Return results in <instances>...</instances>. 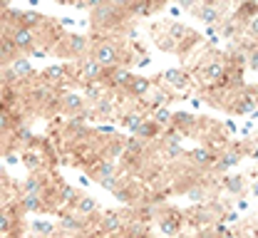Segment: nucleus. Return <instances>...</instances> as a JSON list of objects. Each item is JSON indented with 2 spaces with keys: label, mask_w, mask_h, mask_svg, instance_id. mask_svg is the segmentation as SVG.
<instances>
[{
  "label": "nucleus",
  "mask_w": 258,
  "mask_h": 238,
  "mask_svg": "<svg viewBox=\"0 0 258 238\" xmlns=\"http://www.w3.org/2000/svg\"><path fill=\"white\" fill-rule=\"evenodd\" d=\"M109 77H112V85L114 87H127L129 80H132V74H129L127 67H109Z\"/></svg>",
  "instance_id": "9"
},
{
  "label": "nucleus",
  "mask_w": 258,
  "mask_h": 238,
  "mask_svg": "<svg viewBox=\"0 0 258 238\" xmlns=\"http://www.w3.org/2000/svg\"><path fill=\"white\" fill-rule=\"evenodd\" d=\"M90 47V40L85 35H70L67 37V52L70 55H82Z\"/></svg>",
  "instance_id": "8"
},
{
  "label": "nucleus",
  "mask_w": 258,
  "mask_h": 238,
  "mask_svg": "<svg viewBox=\"0 0 258 238\" xmlns=\"http://www.w3.org/2000/svg\"><path fill=\"white\" fill-rule=\"evenodd\" d=\"M42 23H45V18L40 13H23V20H20V25H25V28H37Z\"/></svg>",
  "instance_id": "23"
},
{
  "label": "nucleus",
  "mask_w": 258,
  "mask_h": 238,
  "mask_svg": "<svg viewBox=\"0 0 258 238\" xmlns=\"http://www.w3.org/2000/svg\"><path fill=\"white\" fill-rule=\"evenodd\" d=\"M226 189H228L231 194H238V191L243 189V181H241V176H231V179H226Z\"/></svg>",
  "instance_id": "30"
},
{
  "label": "nucleus",
  "mask_w": 258,
  "mask_h": 238,
  "mask_svg": "<svg viewBox=\"0 0 258 238\" xmlns=\"http://www.w3.org/2000/svg\"><path fill=\"white\" fill-rule=\"evenodd\" d=\"M179 5H181V8H191L194 0H179Z\"/></svg>",
  "instance_id": "47"
},
{
  "label": "nucleus",
  "mask_w": 258,
  "mask_h": 238,
  "mask_svg": "<svg viewBox=\"0 0 258 238\" xmlns=\"http://www.w3.org/2000/svg\"><path fill=\"white\" fill-rule=\"evenodd\" d=\"M204 74H206L209 82H224L226 80V67L221 65V62H211L209 67L204 69Z\"/></svg>",
  "instance_id": "12"
},
{
  "label": "nucleus",
  "mask_w": 258,
  "mask_h": 238,
  "mask_svg": "<svg viewBox=\"0 0 258 238\" xmlns=\"http://www.w3.org/2000/svg\"><path fill=\"white\" fill-rule=\"evenodd\" d=\"M60 228L72 231V233H80V231L85 228V221H82V218H75V216H62V218H60Z\"/></svg>",
  "instance_id": "16"
},
{
  "label": "nucleus",
  "mask_w": 258,
  "mask_h": 238,
  "mask_svg": "<svg viewBox=\"0 0 258 238\" xmlns=\"http://www.w3.org/2000/svg\"><path fill=\"white\" fill-rule=\"evenodd\" d=\"M191 159L196 162V164H211V162H214V154L206 151V149H194Z\"/></svg>",
  "instance_id": "26"
},
{
  "label": "nucleus",
  "mask_w": 258,
  "mask_h": 238,
  "mask_svg": "<svg viewBox=\"0 0 258 238\" xmlns=\"http://www.w3.org/2000/svg\"><path fill=\"white\" fill-rule=\"evenodd\" d=\"M127 151H142V139H129L127 141Z\"/></svg>",
  "instance_id": "38"
},
{
  "label": "nucleus",
  "mask_w": 258,
  "mask_h": 238,
  "mask_svg": "<svg viewBox=\"0 0 258 238\" xmlns=\"http://www.w3.org/2000/svg\"><path fill=\"white\" fill-rule=\"evenodd\" d=\"M233 164H238V154H226L224 159H221V167H224V169L233 167Z\"/></svg>",
  "instance_id": "36"
},
{
  "label": "nucleus",
  "mask_w": 258,
  "mask_h": 238,
  "mask_svg": "<svg viewBox=\"0 0 258 238\" xmlns=\"http://www.w3.org/2000/svg\"><path fill=\"white\" fill-rule=\"evenodd\" d=\"M253 156H256V159H258V149H256V151H253Z\"/></svg>",
  "instance_id": "52"
},
{
  "label": "nucleus",
  "mask_w": 258,
  "mask_h": 238,
  "mask_svg": "<svg viewBox=\"0 0 258 238\" xmlns=\"http://www.w3.org/2000/svg\"><path fill=\"white\" fill-rule=\"evenodd\" d=\"M164 80H166L171 87H176V90H184V87L189 85V80H186V74H184L181 69H169V72H164Z\"/></svg>",
  "instance_id": "10"
},
{
  "label": "nucleus",
  "mask_w": 258,
  "mask_h": 238,
  "mask_svg": "<svg viewBox=\"0 0 258 238\" xmlns=\"http://www.w3.org/2000/svg\"><path fill=\"white\" fill-rule=\"evenodd\" d=\"M95 60L104 69L117 67V65H119V50H117V45H112V42H102V45L95 50Z\"/></svg>",
  "instance_id": "1"
},
{
  "label": "nucleus",
  "mask_w": 258,
  "mask_h": 238,
  "mask_svg": "<svg viewBox=\"0 0 258 238\" xmlns=\"http://www.w3.org/2000/svg\"><path fill=\"white\" fill-rule=\"evenodd\" d=\"M87 238H99V236H87Z\"/></svg>",
  "instance_id": "53"
},
{
  "label": "nucleus",
  "mask_w": 258,
  "mask_h": 238,
  "mask_svg": "<svg viewBox=\"0 0 258 238\" xmlns=\"http://www.w3.org/2000/svg\"><path fill=\"white\" fill-rule=\"evenodd\" d=\"M154 134H157V122H152V119H144V122L137 127V132H134V136L142 139V141H144V139H152Z\"/></svg>",
  "instance_id": "15"
},
{
  "label": "nucleus",
  "mask_w": 258,
  "mask_h": 238,
  "mask_svg": "<svg viewBox=\"0 0 258 238\" xmlns=\"http://www.w3.org/2000/svg\"><path fill=\"white\" fill-rule=\"evenodd\" d=\"M102 3H107V0H85V5H87V8H92V10H95L97 5H102Z\"/></svg>",
  "instance_id": "44"
},
{
  "label": "nucleus",
  "mask_w": 258,
  "mask_h": 238,
  "mask_svg": "<svg viewBox=\"0 0 258 238\" xmlns=\"http://www.w3.org/2000/svg\"><path fill=\"white\" fill-rule=\"evenodd\" d=\"M171 122H176V124H181V127H184V124H189V122H191V117H189V114H184V112H179V114H174V117H171Z\"/></svg>",
  "instance_id": "37"
},
{
  "label": "nucleus",
  "mask_w": 258,
  "mask_h": 238,
  "mask_svg": "<svg viewBox=\"0 0 258 238\" xmlns=\"http://www.w3.org/2000/svg\"><path fill=\"white\" fill-rule=\"evenodd\" d=\"M176 228H179V221H176V218H164V221H161V231H164V233L174 236Z\"/></svg>",
  "instance_id": "31"
},
{
  "label": "nucleus",
  "mask_w": 258,
  "mask_h": 238,
  "mask_svg": "<svg viewBox=\"0 0 258 238\" xmlns=\"http://www.w3.org/2000/svg\"><path fill=\"white\" fill-rule=\"evenodd\" d=\"M5 162H8V164H18V156H15V154H8Z\"/></svg>",
  "instance_id": "46"
},
{
  "label": "nucleus",
  "mask_w": 258,
  "mask_h": 238,
  "mask_svg": "<svg viewBox=\"0 0 258 238\" xmlns=\"http://www.w3.org/2000/svg\"><path fill=\"white\" fill-rule=\"evenodd\" d=\"M142 122H144V117H142L139 112H129L127 117H124V127H127V129L132 132V134L137 132V127H139Z\"/></svg>",
  "instance_id": "24"
},
{
  "label": "nucleus",
  "mask_w": 258,
  "mask_h": 238,
  "mask_svg": "<svg viewBox=\"0 0 258 238\" xmlns=\"http://www.w3.org/2000/svg\"><path fill=\"white\" fill-rule=\"evenodd\" d=\"M62 107L67 109V112H82L85 109V100L80 97V95H75V92H70V95H64L62 97Z\"/></svg>",
  "instance_id": "13"
},
{
  "label": "nucleus",
  "mask_w": 258,
  "mask_h": 238,
  "mask_svg": "<svg viewBox=\"0 0 258 238\" xmlns=\"http://www.w3.org/2000/svg\"><path fill=\"white\" fill-rule=\"evenodd\" d=\"M117 18H119V8H114L109 0H107V3H102V5H97L95 15H92L95 25H109V23H114Z\"/></svg>",
  "instance_id": "2"
},
{
  "label": "nucleus",
  "mask_w": 258,
  "mask_h": 238,
  "mask_svg": "<svg viewBox=\"0 0 258 238\" xmlns=\"http://www.w3.org/2000/svg\"><path fill=\"white\" fill-rule=\"evenodd\" d=\"M99 226H102L104 233H119V231H122V218H119V213L112 211V213H104V216H102Z\"/></svg>",
  "instance_id": "7"
},
{
  "label": "nucleus",
  "mask_w": 258,
  "mask_h": 238,
  "mask_svg": "<svg viewBox=\"0 0 258 238\" xmlns=\"http://www.w3.org/2000/svg\"><path fill=\"white\" fill-rule=\"evenodd\" d=\"M45 77H47V82H62L64 77H67V67L52 65L50 69H45Z\"/></svg>",
  "instance_id": "19"
},
{
  "label": "nucleus",
  "mask_w": 258,
  "mask_h": 238,
  "mask_svg": "<svg viewBox=\"0 0 258 238\" xmlns=\"http://www.w3.org/2000/svg\"><path fill=\"white\" fill-rule=\"evenodd\" d=\"M109 3H112L114 8H129V5H132L134 0H109Z\"/></svg>",
  "instance_id": "40"
},
{
  "label": "nucleus",
  "mask_w": 258,
  "mask_h": 238,
  "mask_svg": "<svg viewBox=\"0 0 258 238\" xmlns=\"http://www.w3.org/2000/svg\"><path fill=\"white\" fill-rule=\"evenodd\" d=\"M171 117H174V114H171L166 107H157V109H154V122H157V124H171Z\"/></svg>",
  "instance_id": "27"
},
{
  "label": "nucleus",
  "mask_w": 258,
  "mask_h": 238,
  "mask_svg": "<svg viewBox=\"0 0 258 238\" xmlns=\"http://www.w3.org/2000/svg\"><path fill=\"white\" fill-rule=\"evenodd\" d=\"M221 238H233V236H231V233H226V236H221Z\"/></svg>",
  "instance_id": "51"
},
{
  "label": "nucleus",
  "mask_w": 258,
  "mask_h": 238,
  "mask_svg": "<svg viewBox=\"0 0 258 238\" xmlns=\"http://www.w3.org/2000/svg\"><path fill=\"white\" fill-rule=\"evenodd\" d=\"M77 199H80V191H77L75 186H60V201H62V204L75 206Z\"/></svg>",
  "instance_id": "17"
},
{
  "label": "nucleus",
  "mask_w": 258,
  "mask_h": 238,
  "mask_svg": "<svg viewBox=\"0 0 258 238\" xmlns=\"http://www.w3.org/2000/svg\"><path fill=\"white\" fill-rule=\"evenodd\" d=\"M23 208H25V211H42L45 206H42L40 194H25V199H23Z\"/></svg>",
  "instance_id": "18"
},
{
  "label": "nucleus",
  "mask_w": 258,
  "mask_h": 238,
  "mask_svg": "<svg viewBox=\"0 0 258 238\" xmlns=\"http://www.w3.org/2000/svg\"><path fill=\"white\" fill-rule=\"evenodd\" d=\"M99 132H102V134H114V127H112V124H102Z\"/></svg>",
  "instance_id": "42"
},
{
  "label": "nucleus",
  "mask_w": 258,
  "mask_h": 238,
  "mask_svg": "<svg viewBox=\"0 0 258 238\" xmlns=\"http://www.w3.org/2000/svg\"><path fill=\"white\" fill-rule=\"evenodd\" d=\"M226 221H228V223H236V221H238V213H236V211H233V213H228V216H226Z\"/></svg>",
  "instance_id": "45"
},
{
  "label": "nucleus",
  "mask_w": 258,
  "mask_h": 238,
  "mask_svg": "<svg viewBox=\"0 0 258 238\" xmlns=\"http://www.w3.org/2000/svg\"><path fill=\"white\" fill-rule=\"evenodd\" d=\"M18 136H20L23 141H30V139H32V134L28 132V129H20V132H18Z\"/></svg>",
  "instance_id": "43"
},
{
  "label": "nucleus",
  "mask_w": 258,
  "mask_h": 238,
  "mask_svg": "<svg viewBox=\"0 0 258 238\" xmlns=\"http://www.w3.org/2000/svg\"><path fill=\"white\" fill-rule=\"evenodd\" d=\"M248 30H251L253 35H258V15H256V18H251V20H248Z\"/></svg>",
  "instance_id": "41"
},
{
  "label": "nucleus",
  "mask_w": 258,
  "mask_h": 238,
  "mask_svg": "<svg viewBox=\"0 0 258 238\" xmlns=\"http://www.w3.org/2000/svg\"><path fill=\"white\" fill-rule=\"evenodd\" d=\"M18 52H20V50L15 47V42H13L10 37H3V40H0V62H5V60H15Z\"/></svg>",
  "instance_id": "11"
},
{
  "label": "nucleus",
  "mask_w": 258,
  "mask_h": 238,
  "mask_svg": "<svg viewBox=\"0 0 258 238\" xmlns=\"http://www.w3.org/2000/svg\"><path fill=\"white\" fill-rule=\"evenodd\" d=\"M104 74V67L97 62L95 57L92 60H82V74H80V82H99Z\"/></svg>",
  "instance_id": "4"
},
{
  "label": "nucleus",
  "mask_w": 258,
  "mask_h": 238,
  "mask_svg": "<svg viewBox=\"0 0 258 238\" xmlns=\"http://www.w3.org/2000/svg\"><path fill=\"white\" fill-rule=\"evenodd\" d=\"M251 67H256V69H258V52L253 55V57H251Z\"/></svg>",
  "instance_id": "48"
},
{
  "label": "nucleus",
  "mask_w": 258,
  "mask_h": 238,
  "mask_svg": "<svg viewBox=\"0 0 258 238\" xmlns=\"http://www.w3.org/2000/svg\"><path fill=\"white\" fill-rule=\"evenodd\" d=\"M23 164H25L30 171H37L42 167V159H40L37 151H28V154H23Z\"/></svg>",
  "instance_id": "22"
},
{
  "label": "nucleus",
  "mask_w": 258,
  "mask_h": 238,
  "mask_svg": "<svg viewBox=\"0 0 258 238\" xmlns=\"http://www.w3.org/2000/svg\"><path fill=\"white\" fill-rule=\"evenodd\" d=\"M99 184H102L104 189H109V191H114V189H117L114 174H99Z\"/></svg>",
  "instance_id": "32"
},
{
  "label": "nucleus",
  "mask_w": 258,
  "mask_h": 238,
  "mask_svg": "<svg viewBox=\"0 0 258 238\" xmlns=\"http://www.w3.org/2000/svg\"><path fill=\"white\" fill-rule=\"evenodd\" d=\"M75 208H77L80 216H90V213H95L97 211V201L92 199V196H80L77 204H75Z\"/></svg>",
  "instance_id": "14"
},
{
  "label": "nucleus",
  "mask_w": 258,
  "mask_h": 238,
  "mask_svg": "<svg viewBox=\"0 0 258 238\" xmlns=\"http://www.w3.org/2000/svg\"><path fill=\"white\" fill-rule=\"evenodd\" d=\"M10 40L15 42L18 50H32V45H35V33H32V28L18 25V28L13 30V35H10Z\"/></svg>",
  "instance_id": "3"
},
{
  "label": "nucleus",
  "mask_w": 258,
  "mask_h": 238,
  "mask_svg": "<svg viewBox=\"0 0 258 238\" xmlns=\"http://www.w3.org/2000/svg\"><path fill=\"white\" fill-rule=\"evenodd\" d=\"M184 37H191V33L181 23H171L169 25V40H184Z\"/></svg>",
  "instance_id": "20"
},
{
  "label": "nucleus",
  "mask_w": 258,
  "mask_h": 238,
  "mask_svg": "<svg viewBox=\"0 0 258 238\" xmlns=\"http://www.w3.org/2000/svg\"><path fill=\"white\" fill-rule=\"evenodd\" d=\"M0 151H3V132H0Z\"/></svg>",
  "instance_id": "50"
},
{
  "label": "nucleus",
  "mask_w": 258,
  "mask_h": 238,
  "mask_svg": "<svg viewBox=\"0 0 258 238\" xmlns=\"http://www.w3.org/2000/svg\"><path fill=\"white\" fill-rule=\"evenodd\" d=\"M87 97H90L92 102H97V100L102 97V87H99L97 82H87Z\"/></svg>",
  "instance_id": "33"
},
{
  "label": "nucleus",
  "mask_w": 258,
  "mask_h": 238,
  "mask_svg": "<svg viewBox=\"0 0 258 238\" xmlns=\"http://www.w3.org/2000/svg\"><path fill=\"white\" fill-rule=\"evenodd\" d=\"M251 194H253V196H256V199H258V181H256V184H253V189H251Z\"/></svg>",
  "instance_id": "49"
},
{
  "label": "nucleus",
  "mask_w": 258,
  "mask_h": 238,
  "mask_svg": "<svg viewBox=\"0 0 258 238\" xmlns=\"http://www.w3.org/2000/svg\"><path fill=\"white\" fill-rule=\"evenodd\" d=\"M189 199H191V201H204V189H199V186H196V189H189Z\"/></svg>",
  "instance_id": "39"
},
{
  "label": "nucleus",
  "mask_w": 258,
  "mask_h": 238,
  "mask_svg": "<svg viewBox=\"0 0 258 238\" xmlns=\"http://www.w3.org/2000/svg\"><path fill=\"white\" fill-rule=\"evenodd\" d=\"M13 223H15V216H13L8 208H5V211H0V236H3V233H10Z\"/></svg>",
  "instance_id": "21"
},
{
  "label": "nucleus",
  "mask_w": 258,
  "mask_h": 238,
  "mask_svg": "<svg viewBox=\"0 0 258 238\" xmlns=\"http://www.w3.org/2000/svg\"><path fill=\"white\" fill-rule=\"evenodd\" d=\"M201 20H204L206 25H214V23L219 20V13H216L214 8H204V10H201Z\"/></svg>",
  "instance_id": "29"
},
{
  "label": "nucleus",
  "mask_w": 258,
  "mask_h": 238,
  "mask_svg": "<svg viewBox=\"0 0 258 238\" xmlns=\"http://www.w3.org/2000/svg\"><path fill=\"white\" fill-rule=\"evenodd\" d=\"M23 189H25V194H42V181L37 176H30V179H25Z\"/></svg>",
  "instance_id": "25"
},
{
  "label": "nucleus",
  "mask_w": 258,
  "mask_h": 238,
  "mask_svg": "<svg viewBox=\"0 0 258 238\" xmlns=\"http://www.w3.org/2000/svg\"><path fill=\"white\" fill-rule=\"evenodd\" d=\"M10 69L15 72V77H18L20 82L32 77V65L28 57H15V60H10Z\"/></svg>",
  "instance_id": "5"
},
{
  "label": "nucleus",
  "mask_w": 258,
  "mask_h": 238,
  "mask_svg": "<svg viewBox=\"0 0 258 238\" xmlns=\"http://www.w3.org/2000/svg\"><path fill=\"white\" fill-rule=\"evenodd\" d=\"M32 231H35V233H42V236H50V233L55 231V226L47 223V221H35V223H32Z\"/></svg>",
  "instance_id": "28"
},
{
  "label": "nucleus",
  "mask_w": 258,
  "mask_h": 238,
  "mask_svg": "<svg viewBox=\"0 0 258 238\" xmlns=\"http://www.w3.org/2000/svg\"><path fill=\"white\" fill-rule=\"evenodd\" d=\"M5 129H10V114H8L5 107L0 104V132H5Z\"/></svg>",
  "instance_id": "35"
},
{
  "label": "nucleus",
  "mask_w": 258,
  "mask_h": 238,
  "mask_svg": "<svg viewBox=\"0 0 258 238\" xmlns=\"http://www.w3.org/2000/svg\"><path fill=\"white\" fill-rule=\"evenodd\" d=\"M238 112H241V114H246V112H248V114L256 112V100H253V97H246L243 102L238 104Z\"/></svg>",
  "instance_id": "34"
},
{
  "label": "nucleus",
  "mask_w": 258,
  "mask_h": 238,
  "mask_svg": "<svg viewBox=\"0 0 258 238\" xmlns=\"http://www.w3.org/2000/svg\"><path fill=\"white\" fill-rule=\"evenodd\" d=\"M149 90H152V82L147 77H132L127 85V92L134 97H144V95H149Z\"/></svg>",
  "instance_id": "6"
}]
</instances>
